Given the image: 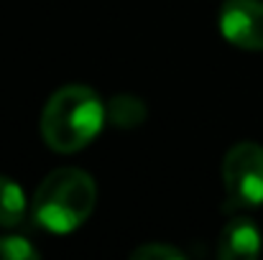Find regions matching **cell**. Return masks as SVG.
Wrapping results in <instances>:
<instances>
[{"label": "cell", "mask_w": 263, "mask_h": 260, "mask_svg": "<svg viewBox=\"0 0 263 260\" xmlns=\"http://www.w3.org/2000/svg\"><path fill=\"white\" fill-rule=\"evenodd\" d=\"M107 120V107L95 89L69 85L57 89L41 112V138L57 153H77L89 146Z\"/></svg>", "instance_id": "1"}, {"label": "cell", "mask_w": 263, "mask_h": 260, "mask_svg": "<svg viewBox=\"0 0 263 260\" xmlns=\"http://www.w3.org/2000/svg\"><path fill=\"white\" fill-rule=\"evenodd\" d=\"M97 202V186L82 169H57L51 171L33 194V219L57 235L74 232L85 225Z\"/></svg>", "instance_id": "2"}, {"label": "cell", "mask_w": 263, "mask_h": 260, "mask_svg": "<svg viewBox=\"0 0 263 260\" xmlns=\"http://www.w3.org/2000/svg\"><path fill=\"white\" fill-rule=\"evenodd\" d=\"M222 184L235 207L263 204V148L258 143L243 141L225 153Z\"/></svg>", "instance_id": "3"}, {"label": "cell", "mask_w": 263, "mask_h": 260, "mask_svg": "<svg viewBox=\"0 0 263 260\" xmlns=\"http://www.w3.org/2000/svg\"><path fill=\"white\" fill-rule=\"evenodd\" d=\"M220 33L238 49L263 51V3L225 0L220 10Z\"/></svg>", "instance_id": "4"}, {"label": "cell", "mask_w": 263, "mask_h": 260, "mask_svg": "<svg viewBox=\"0 0 263 260\" xmlns=\"http://www.w3.org/2000/svg\"><path fill=\"white\" fill-rule=\"evenodd\" d=\"M261 255V232L258 227L246 219H230L217 240V258L220 260H256Z\"/></svg>", "instance_id": "5"}, {"label": "cell", "mask_w": 263, "mask_h": 260, "mask_svg": "<svg viewBox=\"0 0 263 260\" xmlns=\"http://www.w3.org/2000/svg\"><path fill=\"white\" fill-rule=\"evenodd\" d=\"M146 105L136 94H115L107 102V123L118 128H136L146 120Z\"/></svg>", "instance_id": "6"}, {"label": "cell", "mask_w": 263, "mask_h": 260, "mask_svg": "<svg viewBox=\"0 0 263 260\" xmlns=\"http://www.w3.org/2000/svg\"><path fill=\"white\" fill-rule=\"evenodd\" d=\"M23 217H26L23 189L13 178L0 176V227H18Z\"/></svg>", "instance_id": "7"}, {"label": "cell", "mask_w": 263, "mask_h": 260, "mask_svg": "<svg viewBox=\"0 0 263 260\" xmlns=\"http://www.w3.org/2000/svg\"><path fill=\"white\" fill-rule=\"evenodd\" d=\"M39 250L23 237H0V260H36Z\"/></svg>", "instance_id": "8"}, {"label": "cell", "mask_w": 263, "mask_h": 260, "mask_svg": "<svg viewBox=\"0 0 263 260\" xmlns=\"http://www.w3.org/2000/svg\"><path fill=\"white\" fill-rule=\"evenodd\" d=\"M130 260H184V253L176 250L174 245H164V243H151V245H141L130 253Z\"/></svg>", "instance_id": "9"}]
</instances>
